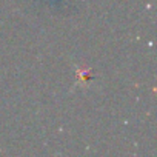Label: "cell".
Listing matches in <instances>:
<instances>
[{"label": "cell", "mask_w": 157, "mask_h": 157, "mask_svg": "<svg viewBox=\"0 0 157 157\" xmlns=\"http://www.w3.org/2000/svg\"><path fill=\"white\" fill-rule=\"evenodd\" d=\"M40 2L49 8V11H56V13H60L63 8H66L69 3H71V0H40Z\"/></svg>", "instance_id": "6da1fadb"}]
</instances>
